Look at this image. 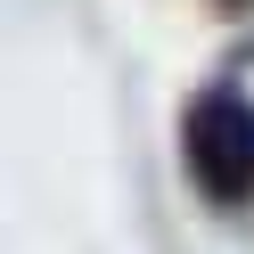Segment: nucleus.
I'll use <instances>...</instances> for the list:
<instances>
[{
	"label": "nucleus",
	"instance_id": "nucleus-1",
	"mask_svg": "<svg viewBox=\"0 0 254 254\" xmlns=\"http://www.w3.org/2000/svg\"><path fill=\"white\" fill-rule=\"evenodd\" d=\"M181 164L205 205H221V213L254 205V99L238 82H205L181 107Z\"/></svg>",
	"mask_w": 254,
	"mask_h": 254
},
{
	"label": "nucleus",
	"instance_id": "nucleus-2",
	"mask_svg": "<svg viewBox=\"0 0 254 254\" xmlns=\"http://www.w3.org/2000/svg\"><path fill=\"white\" fill-rule=\"evenodd\" d=\"M213 8H221V17H254V0H213Z\"/></svg>",
	"mask_w": 254,
	"mask_h": 254
}]
</instances>
